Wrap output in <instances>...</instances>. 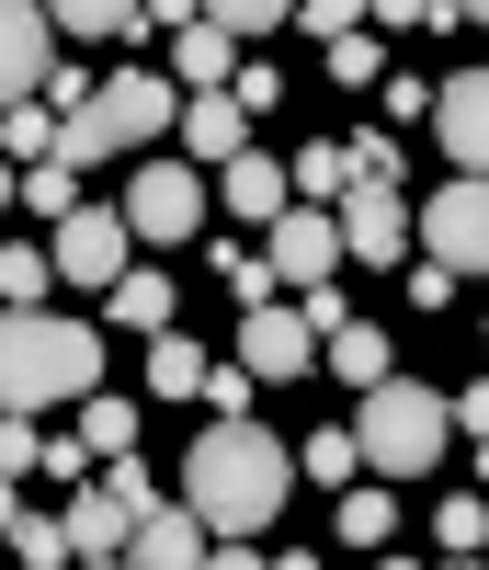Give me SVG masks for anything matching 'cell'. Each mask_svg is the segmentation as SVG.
<instances>
[{"label": "cell", "mask_w": 489, "mask_h": 570, "mask_svg": "<svg viewBox=\"0 0 489 570\" xmlns=\"http://www.w3.org/2000/svg\"><path fill=\"white\" fill-rule=\"evenodd\" d=\"M297 480H308L297 445L262 434V422H206V434H193V456H182V502L206 513L217 548H262L273 513L297 502Z\"/></svg>", "instance_id": "6da1fadb"}, {"label": "cell", "mask_w": 489, "mask_h": 570, "mask_svg": "<svg viewBox=\"0 0 489 570\" xmlns=\"http://www.w3.org/2000/svg\"><path fill=\"white\" fill-rule=\"evenodd\" d=\"M0 400H12V422L34 411H91L103 400V320H58V308H12L0 320Z\"/></svg>", "instance_id": "7a4b0ae2"}, {"label": "cell", "mask_w": 489, "mask_h": 570, "mask_svg": "<svg viewBox=\"0 0 489 570\" xmlns=\"http://www.w3.org/2000/svg\"><path fill=\"white\" fill-rule=\"evenodd\" d=\"M353 445H365V480L410 491V480H432V468H445V445H456V400L421 389V376H387V389L353 411Z\"/></svg>", "instance_id": "3957f363"}, {"label": "cell", "mask_w": 489, "mask_h": 570, "mask_svg": "<svg viewBox=\"0 0 489 570\" xmlns=\"http://www.w3.org/2000/svg\"><path fill=\"white\" fill-rule=\"evenodd\" d=\"M149 137H182V80L171 69H103V104L69 126V171H91V160H149Z\"/></svg>", "instance_id": "277c9868"}, {"label": "cell", "mask_w": 489, "mask_h": 570, "mask_svg": "<svg viewBox=\"0 0 489 570\" xmlns=\"http://www.w3.org/2000/svg\"><path fill=\"white\" fill-rule=\"evenodd\" d=\"M206 206H217V183L193 171V160H137V171H126V228H137V252L193 240V228H206Z\"/></svg>", "instance_id": "5b68a950"}, {"label": "cell", "mask_w": 489, "mask_h": 570, "mask_svg": "<svg viewBox=\"0 0 489 570\" xmlns=\"http://www.w3.org/2000/svg\"><path fill=\"white\" fill-rule=\"evenodd\" d=\"M126 274H137V228H126V206H80V217L58 228V285H80V297H114Z\"/></svg>", "instance_id": "8992f818"}, {"label": "cell", "mask_w": 489, "mask_h": 570, "mask_svg": "<svg viewBox=\"0 0 489 570\" xmlns=\"http://www.w3.org/2000/svg\"><path fill=\"white\" fill-rule=\"evenodd\" d=\"M421 263H445V274H489V183H432L421 195Z\"/></svg>", "instance_id": "52a82bcc"}, {"label": "cell", "mask_w": 489, "mask_h": 570, "mask_svg": "<svg viewBox=\"0 0 489 570\" xmlns=\"http://www.w3.org/2000/svg\"><path fill=\"white\" fill-rule=\"evenodd\" d=\"M330 343H319V320L297 308V297H273V308H251V320H239V365H251L262 376V389H285V376H308Z\"/></svg>", "instance_id": "ba28073f"}, {"label": "cell", "mask_w": 489, "mask_h": 570, "mask_svg": "<svg viewBox=\"0 0 489 570\" xmlns=\"http://www.w3.org/2000/svg\"><path fill=\"white\" fill-rule=\"evenodd\" d=\"M432 149H445L467 183H489V58L456 69V80H432Z\"/></svg>", "instance_id": "9c48e42d"}, {"label": "cell", "mask_w": 489, "mask_h": 570, "mask_svg": "<svg viewBox=\"0 0 489 570\" xmlns=\"http://www.w3.org/2000/svg\"><path fill=\"white\" fill-rule=\"evenodd\" d=\"M341 240H353V263L410 274V263H421V206H410V195H387V183H365V195L341 206Z\"/></svg>", "instance_id": "30bf717a"}, {"label": "cell", "mask_w": 489, "mask_h": 570, "mask_svg": "<svg viewBox=\"0 0 489 570\" xmlns=\"http://www.w3.org/2000/svg\"><path fill=\"white\" fill-rule=\"evenodd\" d=\"M262 252H273V274L297 285V297H330V274L353 263V240H341V217H330V206H297V217H285Z\"/></svg>", "instance_id": "8fae6325"}, {"label": "cell", "mask_w": 489, "mask_h": 570, "mask_svg": "<svg viewBox=\"0 0 489 570\" xmlns=\"http://www.w3.org/2000/svg\"><path fill=\"white\" fill-rule=\"evenodd\" d=\"M58 69H69L58 58V12H46V0H12V12H0V91H12V104H46Z\"/></svg>", "instance_id": "7c38bea8"}, {"label": "cell", "mask_w": 489, "mask_h": 570, "mask_svg": "<svg viewBox=\"0 0 489 570\" xmlns=\"http://www.w3.org/2000/svg\"><path fill=\"white\" fill-rule=\"evenodd\" d=\"M217 206H228V228H262V240H273V228L285 217H297V160H228L217 171Z\"/></svg>", "instance_id": "4fadbf2b"}, {"label": "cell", "mask_w": 489, "mask_h": 570, "mask_svg": "<svg viewBox=\"0 0 489 570\" xmlns=\"http://www.w3.org/2000/svg\"><path fill=\"white\" fill-rule=\"evenodd\" d=\"M217 559V537H206V513H193L182 491L149 513V525H137V548H126V570H206Z\"/></svg>", "instance_id": "5bb4252c"}, {"label": "cell", "mask_w": 489, "mask_h": 570, "mask_svg": "<svg viewBox=\"0 0 489 570\" xmlns=\"http://www.w3.org/2000/svg\"><path fill=\"white\" fill-rule=\"evenodd\" d=\"M239 69H251V58H239V35L206 12V23H193V35H171V80H182V104H206V91H239Z\"/></svg>", "instance_id": "9a60e30c"}, {"label": "cell", "mask_w": 489, "mask_h": 570, "mask_svg": "<svg viewBox=\"0 0 489 570\" xmlns=\"http://www.w3.org/2000/svg\"><path fill=\"white\" fill-rule=\"evenodd\" d=\"M182 160H193V171L251 160V115H239V91H206V104H182Z\"/></svg>", "instance_id": "2e32d148"}, {"label": "cell", "mask_w": 489, "mask_h": 570, "mask_svg": "<svg viewBox=\"0 0 489 570\" xmlns=\"http://www.w3.org/2000/svg\"><path fill=\"white\" fill-rule=\"evenodd\" d=\"M103 320H114V331H137V343H171L182 297H171V274H160V263H137V274L114 285V297H103Z\"/></svg>", "instance_id": "e0dca14e"}, {"label": "cell", "mask_w": 489, "mask_h": 570, "mask_svg": "<svg viewBox=\"0 0 489 570\" xmlns=\"http://www.w3.org/2000/svg\"><path fill=\"white\" fill-rule=\"evenodd\" d=\"M330 376H341L353 400H376L387 376H399V343H387L376 320H341V331H330Z\"/></svg>", "instance_id": "ac0fdd59"}, {"label": "cell", "mask_w": 489, "mask_h": 570, "mask_svg": "<svg viewBox=\"0 0 489 570\" xmlns=\"http://www.w3.org/2000/svg\"><path fill=\"white\" fill-rule=\"evenodd\" d=\"M365 195V171H353V137H308V149H297V206H353Z\"/></svg>", "instance_id": "d6986e66"}, {"label": "cell", "mask_w": 489, "mask_h": 570, "mask_svg": "<svg viewBox=\"0 0 489 570\" xmlns=\"http://www.w3.org/2000/svg\"><path fill=\"white\" fill-rule=\"evenodd\" d=\"M330 537H341V548H365V559H387V537H399V491H387V480L341 491V502H330Z\"/></svg>", "instance_id": "ffe728a7"}, {"label": "cell", "mask_w": 489, "mask_h": 570, "mask_svg": "<svg viewBox=\"0 0 489 570\" xmlns=\"http://www.w3.org/2000/svg\"><path fill=\"white\" fill-rule=\"evenodd\" d=\"M217 389V354L193 343V331H171V343H149V400H206Z\"/></svg>", "instance_id": "44dd1931"}, {"label": "cell", "mask_w": 489, "mask_h": 570, "mask_svg": "<svg viewBox=\"0 0 489 570\" xmlns=\"http://www.w3.org/2000/svg\"><path fill=\"white\" fill-rule=\"evenodd\" d=\"M69 548H80V559H126V548H137V513H126L114 491H80V502H69Z\"/></svg>", "instance_id": "7402d4cb"}, {"label": "cell", "mask_w": 489, "mask_h": 570, "mask_svg": "<svg viewBox=\"0 0 489 570\" xmlns=\"http://www.w3.org/2000/svg\"><path fill=\"white\" fill-rule=\"evenodd\" d=\"M217 285L239 297V320L285 297V274H273V252H262V240H217Z\"/></svg>", "instance_id": "603a6c76"}, {"label": "cell", "mask_w": 489, "mask_h": 570, "mask_svg": "<svg viewBox=\"0 0 489 570\" xmlns=\"http://www.w3.org/2000/svg\"><path fill=\"white\" fill-rule=\"evenodd\" d=\"M12 559H23V570H80V548H69V513L12 502Z\"/></svg>", "instance_id": "cb8c5ba5"}, {"label": "cell", "mask_w": 489, "mask_h": 570, "mask_svg": "<svg viewBox=\"0 0 489 570\" xmlns=\"http://www.w3.org/2000/svg\"><path fill=\"white\" fill-rule=\"evenodd\" d=\"M0 297L12 308H58V240H12L0 252Z\"/></svg>", "instance_id": "d4e9b609"}, {"label": "cell", "mask_w": 489, "mask_h": 570, "mask_svg": "<svg viewBox=\"0 0 489 570\" xmlns=\"http://www.w3.org/2000/svg\"><path fill=\"white\" fill-rule=\"evenodd\" d=\"M137 434H149V400H91V411H80V445L103 456V468H126Z\"/></svg>", "instance_id": "484cf974"}, {"label": "cell", "mask_w": 489, "mask_h": 570, "mask_svg": "<svg viewBox=\"0 0 489 570\" xmlns=\"http://www.w3.org/2000/svg\"><path fill=\"white\" fill-rule=\"evenodd\" d=\"M297 468H308V480H319L330 502H341V491H365V480H353V468H365V445H353V422H319V434L297 445Z\"/></svg>", "instance_id": "4316f807"}, {"label": "cell", "mask_w": 489, "mask_h": 570, "mask_svg": "<svg viewBox=\"0 0 489 570\" xmlns=\"http://www.w3.org/2000/svg\"><path fill=\"white\" fill-rule=\"evenodd\" d=\"M12 206H23V217H46V228H69L91 195H80V171H69V160H46V171H23V183H12Z\"/></svg>", "instance_id": "83f0119b"}, {"label": "cell", "mask_w": 489, "mask_h": 570, "mask_svg": "<svg viewBox=\"0 0 489 570\" xmlns=\"http://www.w3.org/2000/svg\"><path fill=\"white\" fill-rule=\"evenodd\" d=\"M432 548H445V559H489V491L432 502Z\"/></svg>", "instance_id": "f1b7e54d"}, {"label": "cell", "mask_w": 489, "mask_h": 570, "mask_svg": "<svg viewBox=\"0 0 489 570\" xmlns=\"http://www.w3.org/2000/svg\"><path fill=\"white\" fill-rule=\"evenodd\" d=\"M58 35L69 46H114V35H137V0H58Z\"/></svg>", "instance_id": "f546056e"}, {"label": "cell", "mask_w": 489, "mask_h": 570, "mask_svg": "<svg viewBox=\"0 0 489 570\" xmlns=\"http://www.w3.org/2000/svg\"><path fill=\"white\" fill-rule=\"evenodd\" d=\"M330 80H341V91H387V46H376V23L330 46Z\"/></svg>", "instance_id": "4dcf8cb0"}, {"label": "cell", "mask_w": 489, "mask_h": 570, "mask_svg": "<svg viewBox=\"0 0 489 570\" xmlns=\"http://www.w3.org/2000/svg\"><path fill=\"white\" fill-rule=\"evenodd\" d=\"M353 171L399 195V171H410V137H387V126H353Z\"/></svg>", "instance_id": "1f68e13d"}, {"label": "cell", "mask_w": 489, "mask_h": 570, "mask_svg": "<svg viewBox=\"0 0 489 570\" xmlns=\"http://www.w3.org/2000/svg\"><path fill=\"white\" fill-rule=\"evenodd\" d=\"M103 491H114V502H126V513H137V525H149V513H160V502H171V491H160V480H149V456H126V468H103Z\"/></svg>", "instance_id": "d6a6232c"}, {"label": "cell", "mask_w": 489, "mask_h": 570, "mask_svg": "<svg viewBox=\"0 0 489 570\" xmlns=\"http://www.w3.org/2000/svg\"><path fill=\"white\" fill-rule=\"evenodd\" d=\"M0 468H12V491L46 480V422H0Z\"/></svg>", "instance_id": "836d02e7"}, {"label": "cell", "mask_w": 489, "mask_h": 570, "mask_svg": "<svg viewBox=\"0 0 489 570\" xmlns=\"http://www.w3.org/2000/svg\"><path fill=\"white\" fill-rule=\"evenodd\" d=\"M251 400H262V376L228 354V365H217V389H206V411H217V422H251Z\"/></svg>", "instance_id": "e575fe53"}, {"label": "cell", "mask_w": 489, "mask_h": 570, "mask_svg": "<svg viewBox=\"0 0 489 570\" xmlns=\"http://www.w3.org/2000/svg\"><path fill=\"white\" fill-rule=\"evenodd\" d=\"M297 35H319V58H330L341 35H365V12H353V0H308V12H297Z\"/></svg>", "instance_id": "d590c367"}, {"label": "cell", "mask_w": 489, "mask_h": 570, "mask_svg": "<svg viewBox=\"0 0 489 570\" xmlns=\"http://www.w3.org/2000/svg\"><path fill=\"white\" fill-rule=\"evenodd\" d=\"M239 46H251V35H285V23H297V12H285V0H228V12H217Z\"/></svg>", "instance_id": "8d00e7d4"}, {"label": "cell", "mask_w": 489, "mask_h": 570, "mask_svg": "<svg viewBox=\"0 0 489 570\" xmlns=\"http://www.w3.org/2000/svg\"><path fill=\"white\" fill-rule=\"evenodd\" d=\"M273 104H285V69L251 58V69H239V115H273Z\"/></svg>", "instance_id": "74e56055"}, {"label": "cell", "mask_w": 489, "mask_h": 570, "mask_svg": "<svg viewBox=\"0 0 489 570\" xmlns=\"http://www.w3.org/2000/svg\"><path fill=\"white\" fill-rule=\"evenodd\" d=\"M387 126H432V91L421 80H387Z\"/></svg>", "instance_id": "f35d334b"}, {"label": "cell", "mask_w": 489, "mask_h": 570, "mask_svg": "<svg viewBox=\"0 0 489 570\" xmlns=\"http://www.w3.org/2000/svg\"><path fill=\"white\" fill-rule=\"evenodd\" d=\"M456 434H478V445H489V376H478V389H456Z\"/></svg>", "instance_id": "ab89813d"}, {"label": "cell", "mask_w": 489, "mask_h": 570, "mask_svg": "<svg viewBox=\"0 0 489 570\" xmlns=\"http://www.w3.org/2000/svg\"><path fill=\"white\" fill-rule=\"evenodd\" d=\"M206 570H273V559H262V548H217Z\"/></svg>", "instance_id": "60d3db41"}, {"label": "cell", "mask_w": 489, "mask_h": 570, "mask_svg": "<svg viewBox=\"0 0 489 570\" xmlns=\"http://www.w3.org/2000/svg\"><path fill=\"white\" fill-rule=\"evenodd\" d=\"M273 570H330V559H319V548H285V559H273Z\"/></svg>", "instance_id": "b9f144b4"}, {"label": "cell", "mask_w": 489, "mask_h": 570, "mask_svg": "<svg viewBox=\"0 0 489 570\" xmlns=\"http://www.w3.org/2000/svg\"><path fill=\"white\" fill-rule=\"evenodd\" d=\"M376 570H421V559H399V548H387V559H376Z\"/></svg>", "instance_id": "7bdbcfd3"}, {"label": "cell", "mask_w": 489, "mask_h": 570, "mask_svg": "<svg viewBox=\"0 0 489 570\" xmlns=\"http://www.w3.org/2000/svg\"><path fill=\"white\" fill-rule=\"evenodd\" d=\"M80 570H126V559H80Z\"/></svg>", "instance_id": "ee69618b"}, {"label": "cell", "mask_w": 489, "mask_h": 570, "mask_svg": "<svg viewBox=\"0 0 489 570\" xmlns=\"http://www.w3.org/2000/svg\"><path fill=\"white\" fill-rule=\"evenodd\" d=\"M445 570H489V559H445Z\"/></svg>", "instance_id": "f6af8a7d"}, {"label": "cell", "mask_w": 489, "mask_h": 570, "mask_svg": "<svg viewBox=\"0 0 489 570\" xmlns=\"http://www.w3.org/2000/svg\"><path fill=\"white\" fill-rule=\"evenodd\" d=\"M478 35H489V12H478Z\"/></svg>", "instance_id": "bcb514c9"}, {"label": "cell", "mask_w": 489, "mask_h": 570, "mask_svg": "<svg viewBox=\"0 0 489 570\" xmlns=\"http://www.w3.org/2000/svg\"><path fill=\"white\" fill-rule=\"evenodd\" d=\"M478 331H489V320H478Z\"/></svg>", "instance_id": "7dc6e473"}]
</instances>
